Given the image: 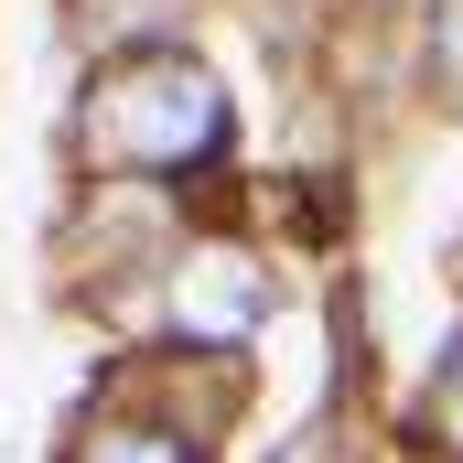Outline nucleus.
Returning <instances> with one entry per match:
<instances>
[{
    "label": "nucleus",
    "mask_w": 463,
    "mask_h": 463,
    "mask_svg": "<svg viewBox=\"0 0 463 463\" xmlns=\"http://www.w3.org/2000/svg\"><path fill=\"white\" fill-rule=\"evenodd\" d=\"M173 324H184V335H205V345H237L248 324H269V269H259V259H237V248L184 259V280H173Z\"/></svg>",
    "instance_id": "obj_2"
},
{
    "label": "nucleus",
    "mask_w": 463,
    "mask_h": 463,
    "mask_svg": "<svg viewBox=\"0 0 463 463\" xmlns=\"http://www.w3.org/2000/svg\"><path fill=\"white\" fill-rule=\"evenodd\" d=\"M442 431L463 442V335H453V366H442Z\"/></svg>",
    "instance_id": "obj_4"
},
{
    "label": "nucleus",
    "mask_w": 463,
    "mask_h": 463,
    "mask_svg": "<svg viewBox=\"0 0 463 463\" xmlns=\"http://www.w3.org/2000/svg\"><path fill=\"white\" fill-rule=\"evenodd\" d=\"M87 463H194V431H162V420H98Z\"/></svg>",
    "instance_id": "obj_3"
},
{
    "label": "nucleus",
    "mask_w": 463,
    "mask_h": 463,
    "mask_svg": "<svg viewBox=\"0 0 463 463\" xmlns=\"http://www.w3.org/2000/svg\"><path fill=\"white\" fill-rule=\"evenodd\" d=\"M87 151L140 173H194L227 151V87L194 54H129L87 87Z\"/></svg>",
    "instance_id": "obj_1"
}]
</instances>
